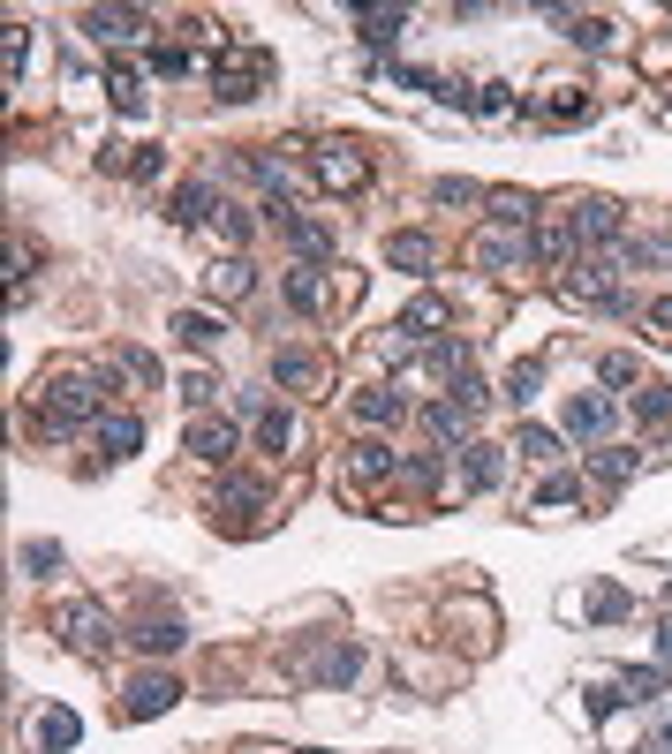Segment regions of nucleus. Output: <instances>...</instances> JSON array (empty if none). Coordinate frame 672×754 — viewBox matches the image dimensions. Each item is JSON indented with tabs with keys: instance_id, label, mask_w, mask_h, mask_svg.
Listing matches in <instances>:
<instances>
[{
	"instance_id": "f257e3e1",
	"label": "nucleus",
	"mask_w": 672,
	"mask_h": 754,
	"mask_svg": "<svg viewBox=\"0 0 672 754\" xmlns=\"http://www.w3.org/2000/svg\"><path fill=\"white\" fill-rule=\"evenodd\" d=\"M99 400H106V378H99V370H61V378L46 385V438H68L76 423H91Z\"/></svg>"
},
{
	"instance_id": "f03ea898",
	"label": "nucleus",
	"mask_w": 672,
	"mask_h": 754,
	"mask_svg": "<svg viewBox=\"0 0 672 754\" xmlns=\"http://www.w3.org/2000/svg\"><path fill=\"white\" fill-rule=\"evenodd\" d=\"M53 626H61V641H68L76 656H106V649H114V626H106V611H91V603H61Z\"/></svg>"
},
{
	"instance_id": "7ed1b4c3",
	"label": "nucleus",
	"mask_w": 672,
	"mask_h": 754,
	"mask_svg": "<svg viewBox=\"0 0 672 754\" xmlns=\"http://www.w3.org/2000/svg\"><path fill=\"white\" fill-rule=\"evenodd\" d=\"M265 68H272V61H265L257 46H250V53H227V61H212V91H219V99H257Z\"/></svg>"
},
{
	"instance_id": "20e7f679",
	"label": "nucleus",
	"mask_w": 672,
	"mask_h": 754,
	"mask_svg": "<svg viewBox=\"0 0 672 754\" xmlns=\"http://www.w3.org/2000/svg\"><path fill=\"white\" fill-rule=\"evenodd\" d=\"M567 227H574L582 242H620V227H627V219H620V204H612V196H574V204H567Z\"/></svg>"
},
{
	"instance_id": "39448f33",
	"label": "nucleus",
	"mask_w": 672,
	"mask_h": 754,
	"mask_svg": "<svg viewBox=\"0 0 672 754\" xmlns=\"http://www.w3.org/2000/svg\"><path fill=\"white\" fill-rule=\"evenodd\" d=\"M310 174H318L326 189H363V181H370V158H363L355 144H326L318 158H310Z\"/></svg>"
},
{
	"instance_id": "423d86ee",
	"label": "nucleus",
	"mask_w": 672,
	"mask_h": 754,
	"mask_svg": "<svg viewBox=\"0 0 672 754\" xmlns=\"http://www.w3.org/2000/svg\"><path fill=\"white\" fill-rule=\"evenodd\" d=\"M567 302H589V309H612L620 302V280H612V265H567Z\"/></svg>"
},
{
	"instance_id": "0eeeda50",
	"label": "nucleus",
	"mask_w": 672,
	"mask_h": 754,
	"mask_svg": "<svg viewBox=\"0 0 672 754\" xmlns=\"http://www.w3.org/2000/svg\"><path fill=\"white\" fill-rule=\"evenodd\" d=\"M144 23H152L144 8H91V15H84V30H91V38H106V46H129Z\"/></svg>"
},
{
	"instance_id": "6e6552de",
	"label": "nucleus",
	"mask_w": 672,
	"mask_h": 754,
	"mask_svg": "<svg viewBox=\"0 0 672 754\" xmlns=\"http://www.w3.org/2000/svg\"><path fill=\"white\" fill-rule=\"evenodd\" d=\"M181 702V687H174L167 672H144V679H129V717H160Z\"/></svg>"
},
{
	"instance_id": "1a4fd4ad",
	"label": "nucleus",
	"mask_w": 672,
	"mask_h": 754,
	"mask_svg": "<svg viewBox=\"0 0 672 754\" xmlns=\"http://www.w3.org/2000/svg\"><path fill=\"white\" fill-rule=\"evenodd\" d=\"M477 265H484V272H513V265H529V242H521L513 227H492V234L477 242Z\"/></svg>"
},
{
	"instance_id": "9d476101",
	"label": "nucleus",
	"mask_w": 672,
	"mask_h": 754,
	"mask_svg": "<svg viewBox=\"0 0 672 754\" xmlns=\"http://www.w3.org/2000/svg\"><path fill=\"white\" fill-rule=\"evenodd\" d=\"M189 452H196V460H212V468H227V460H234V423L196 416V423H189Z\"/></svg>"
},
{
	"instance_id": "9b49d317",
	"label": "nucleus",
	"mask_w": 672,
	"mask_h": 754,
	"mask_svg": "<svg viewBox=\"0 0 672 754\" xmlns=\"http://www.w3.org/2000/svg\"><path fill=\"white\" fill-rule=\"evenodd\" d=\"M174 332H181V347H189V355H212V347L227 340V317H212V309H181V317H174Z\"/></svg>"
},
{
	"instance_id": "f8f14e48",
	"label": "nucleus",
	"mask_w": 672,
	"mask_h": 754,
	"mask_svg": "<svg viewBox=\"0 0 672 754\" xmlns=\"http://www.w3.org/2000/svg\"><path fill=\"white\" fill-rule=\"evenodd\" d=\"M272 378H280V385H295V393H318V385H326V362H318V355H303V347H280V355H272Z\"/></svg>"
},
{
	"instance_id": "ddd939ff",
	"label": "nucleus",
	"mask_w": 672,
	"mask_h": 754,
	"mask_svg": "<svg viewBox=\"0 0 672 754\" xmlns=\"http://www.w3.org/2000/svg\"><path fill=\"white\" fill-rule=\"evenodd\" d=\"M288 302H295L303 317H318V309L333 302V280H326L318 265H295V272H288Z\"/></svg>"
},
{
	"instance_id": "4468645a",
	"label": "nucleus",
	"mask_w": 672,
	"mask_h": 754,
	"mask_svg": "<svg viewBox=\"0 0 672 754\" xmlns=\"http://www.w3.org/2000/svg\"><path fill=\"white\" fill-rule=\"evenodd\" d=\"M355 423H370V431L401 423V393H393V385H363V393H355Z\"/></svg>"
},
{
	"instance_id": "2eb2a0df",
	"label": "nucleus",
	"mask_w": 672,
	"mask_h": 754,
	"mask_svg": "<svg viewBox=\"0 0 672 754\" xmlns=\"http://www.w3.org/2000/svg\"><path fill=\"white\" fill-rule=\"evenodd\" d=\"M567 431H574V438H605V431H612V408H605L597 393H574V400H567Z\"/></svg>"
},
{
	"instance_id": "dca6fc26",
	"label": "nucleus",
	"mask_w": 672,
	"mask_h": 754,
	"mask_svg": "<svg viewBox=\"0 0 672 754\" xmlns=\"http://www.w3.org/2000/svg\"><path fill=\"white\" fill-rule=\"evenodd\" d=\"M393 468H401V460H393V446H378V438H363V446L347 452V475H355V483H385Z\"/></svg>"
},
{
	"instance_id": "f3484780",
	"label": "nucleus",
	"mask_w": 672,
	"mask_h": 754,
	"mask_svg": "<svg viewBox=\"0 0 672 754\" xmlns=\"http://www.w3.org/2000/svg\"><path fill=\"white\" fill-rule=\"evenodd\" d=\"M461 483H469V490H492V483H499V446L469 438V446H461Z\"/></svg>"
},
{
	"instance_id": "a211bd4d",
	"label": "nucleus",
	"mask_w": 672,
	"mask_h": 754,
	"mask_svg": "<svg viewBox=\"0 0 672 754\" xmlns=\"http://www.w3.org/2000/svg\"><path fill=\"white\" fill-rule=\"evenodd\" d=\"M106 99H114L122 114H137V106H144V68H137V61H114V68H106Z\"/></svg>"
},
{
	"instance_id": "6ab92c4d",
	"label": "nucleus",
	"mask_w": 672,
	"mask_h": 754,
	"mask_svg": "<svg viewBox=\"0 0 672 754\" xmlns=\"http://www.w3.org/2000/svg\"><path fill=\"white\" fill-rule=\"evenodd\" d=\"M76 740H84L76 710H46V717H38V747H46V754H68Z\"/></svg>"
},
{
	"instance_id": "aec40b11",
	"label": "nucleus",
	"mask_w": 672,
	"mask_h": 754,
	"mask_svg": "<svg viewBox=\"0 0 672 754\" xmlns=\"http://www.w3.org/2000/svg\"><path fill=\"white\" fill-rule=\"evenodd\" d=\"M99 446H106V460H129V452L144 446L137 416H99Z\"/></svg>"
},
{
	"instance_id": "412c9836",
	"label": "nucleus",
	"mask_w": 672,
	"mask_h": 754,
	"mask_svg": "<svg viewBox=\"0 0 672 754\" xmlns=\"http://www.w3.org/2000/svg\"><path fill=\"white\" fill-rule=\"evenodd\" d=\"M129 641H137V649H144V656H174V649H181V641H189V634H181V626H174V618H144V626H137V634H129Z\"/></svg>"
},
{
	"instance_id": "4be33fe9",
	"label": "nucleus",
	"mask_w": 672,
	"mask_h": 754,
	"mask_svg": "<svg viewBox=\"0 0 672 754\" xmlns=\"http://www.w3.org/2000/svg\"><path fill=\"white\" fill-rule=\"evenodd\" d=\"M310 679H318V687H340V679H355V649H347V641H333V649H318V664H310Z\"/></svg>"
},
{
	"instance_id": "5701e85b",
	"label": "nucleus",
	"mask_w": 672,
	"mask_h": 754,
	"mask_svg": "<svg viewBox=\"0 0 672 754\" xmlns=\"http://www.w3.org/2000/svg\"><path fill=\"white\" fill-rule=\"evenodd\" d=\"M401 30H408V8H363V38L370 46H393Z\"/></svg>"
},
{
	"instance_id": "b1692460",
	"label": "nucleus",
	"mask_w": 672,
	"mask_h": 754,
	"mask_svg": "<svg viewBox=\"0 0 672 754\" xmlns=\"http://www.w3.org/2000/svg\"><path fill=\"white\" fill-rule=\"evenodd\" d=\"M385 257H393V265H408V272H431V257H439V250H431V234H393V242H385Z\"/></svg>"
},
{
	"instance_id": "393cba45",
	"label": "nucleus",
	"mask_w": 672,
	"mask_h": 754,
	"mask_svg": "<svg viewBox=\"0 0 672 754\" xmlns=\"http://www.w3.org/2000/svg\"><path fill=\"white\" fill-rule=\"evenodd\" d=\"M401 332H416V340H431V332H446V302H439V295L408 302V317H401Z\"/></svg>"
},
{
	"instance_id": "a878e982",
	"label": "nucleus",
	"mask_w": 672,
	"mask_h": 754,
	"mask_svg": "<svg viewBox=\"0 0 672 754\" xmlns=\"http://www.w3.org/2000/svg\"><path fill=\"white\" fill-rule=\"evenodd\" d=\"M288 242H295V250H303V257L318 265V257L333 250V227H318V219H288Z\"/></svg>"
},
{
	"instance_id": "bb28decb",
	"label": "nucleus",
	"mask_w": 672,
	"mask_h": 754,
	"mask_svg": "<svg viewBox=\"0 0 672 754\" xmlns=\"http://www.w3.org/2000/svg\"><path fill=\"white\" fill-rule=\"evenodd\" d=\"M469 423H477V416H469L461 400H439V408H431V438H446V446L469 438Z\"/></svg>"
},
{
	"instance_id": "cd10ccee",
	"label": "nucleus",
	"mask_w": 672,
	"mask_h": 754,
	"mask_svg": "<svg viewBox=\"0 0 672 754\" xmlns=\"http://www.w3.org/2000/svg\"><path fill=\"white\" fill-rule=\"evenodd\" d=\"M257 446H265V452L295 446V416H288V408H265V416H257Z\"/></svg>"
},
{
	"instance_id": "c85d7f7f",
	"label": "nucleus",
	"mask_w": 672,
	"mask_h": 754,
	"mask_svg": "<svg viewBox=\"0 0 672 754\" xmlns=\"http://www.w3.org/2000/svg\"><path fill=\"white\" fill-rule=\"evenodd\" d=\"M529 212H536V204H529L521 189H492V219H499V227H513V234H521V227H529Z\"/></svg>"
},
{
	"instance_id": "c756f323",
	"label": "nucleus",
	"mask_w": 672,
	"mask_h": 754,
	"mask_svg": "<svg viewBox=\"0 0 672 754\" xmlns=\"http://www.w3.org/2000/svg\"><path fill=\"white\" fill-rule=\"evenodd\" d=\"M174 219H181V227H204V219H212V189H204V181H189V189L174 196Z\"/></svg>"
},
{
	"instance_id": "7c9ffc66",
	"label": "nucleus",
	"mask_w": 672,
	"mask_h": 754,
	"mask_svg": "<svg viewBox=\"0 0 672 754\" xmlns=\"http://www.w3.org/2000/svg\"><path fill=\"white\" fill-rule=\"evenodd\" d=\"M536 385H544V362H513V370H506V400H513V408H529Z\"/></svg>"
},
{
	"instance_id": "2f4dec72",
	"label": "nucleus",
	"mask_w": 672,
	"mask_h": 754,
	"mask_svg": "<svg viewBox=\"0 0 672 754\" xmlns=\"http://www.w3.org/2000/svg\"><path fill=\"white\" fill-rule=\"evenodd\" d=\"M635 423H672V385H643L635 393Z\"/></svg>"
},
{
	"instance_id": "473e14b6",
	"label": "nucleus",
	"mask_w": 672,
	"mask_h": 754,
	"mask_svg": "<svg viewBox=\"0 0 672 754\" xmlns=\"http://www.w3.org/2000/svg\"><path fill=\"white\" fill-rule=\"evenodd\" d=\"M204 280H212V295H250V265H242V257H227V265H212Z\"/></svg>"
},
{
	"instance_id": "72a5a7b5",
	"label": "nucleus",
	"mask_w": 672,
	"mask_h": 754,
	"mask_svg": "<svg viewBox=\"0 0 672 754\" xmlns=\"http://www.w3.org/2000/svg\"><path fill=\"white\" fill-rule=\"evenodd\" d=\"M658 694H665V672H627V679H620V702H635V710L658 702Z\"/></svg>"
},
{
	"instance_id": "f704fd0d",
	"label": "nucleus",
	"mask_w": 672,
	"mask_h": 754,
	"mask_svg": "<svg viewBox=\"0 0 672 754\" xmlns=\"http://www.w3.org/2000/svg\"><path fill=\"white\" fill-rule=\"evenodd\" d=\"M635 468H643V452H620V446H605V452H597V475H605V483H627Z\"/></svg>"
},
{
	"instance_id": "c9c22d12",
	"label": "nucleus",
	"mask_w": 672,
	"mask_h": 754,
	"mask_svg": "<svg viewBox=\"0 0 672 754\" xmlns=\"http://www.w3.org/2000/svg\"><path fill=\"white\" fill-rule=\"evenodd\" d=\"M521 452H529V460H559V431H544V423H521Z\"/></svg>"
},
{
	"instance_id": "e433bc0d",
	"label": "nucleus",
	"mask_w": 672,
	"mask_h": 754,
	"mask_svg": "<svg viewBox=\"0 0 672 754\" xmlns=\"http://www.w3.org/2000/svg\"><path fill=\"white\" fill-rule=\"evenodd\" d=\"M0 53H8V84H15V76H23V61H30V30H23V23H8Z\"/></svg>"
},
{
	"instance_id": "4c0bfd02",
	"label": "nucleus",
	"mask_w": 672,
	"mask_h": 754,
	"mask_svg": "<svg viewBox=\"0 0 672 754\" xmlns=\"http://www.w3.org/2000/svg\"><path fill=\"white\" fill-rule=\"evenodd\" d=\"M567 23H574L582 46H612V23H605V15H567Z\"/></svg>"
},
{
	"instance_id": "58836bf2",
	"label": "nucleus",
	"mask_w": 672,
	"mask_h": 754,
	"mask_svg": "<svg viewBox=\"0 0 672 754\" xmlns=\"http://www.w3.org/2000/svg\"><path fill=\"white\" fill-rule=\"evenodd\" d=\"M574 498H582V483H574V475H551V483L536 490V506H574Z\"/></svg>"
},
{
	"instance_id": "ea45409f",
	"label": "nucleus",
	"mask_w": 672,
	"mask_h": 754,
	"mask_svg": "<svg viewBox=\"0 0 672 754\" xmlns=\"http://www.w3.org/2000/svg\"><path fill=\"white\" fill-rule=\"evenodd\" d=\"M219 498H227V506H265V490H257L250 475H227V483H219Z\"/></svg>"
},
{
	"instance_id": "a19ab883",
	"label": "nucleus",
	"mask_w": 672,
	"mask_h": 754,
	"mask_svg": "<svg viewBox=\"0 0 672 754\" xmlns=\"http://www.w3.org/2000/svg\"><path fill=\"white\" fill-rule=\"evenodd\" d=\"M408 483H416V490H439V452H416V460H408Z\"/></svg>"
},
{
	"instance_id": "79ce46f5",
	"label": "nucleus",
	"mask_w": 672,
	"mask_h": 754,
	"mask_svg": "<svg viewBox=\"0 0 672 754\" xmlns=\"http://www.w3.org/2000/svg\"><path fill=\"white\" fill-rule=\"evenodd\" d=\"M567 234H574V227H544V234H536V257L559 265V257H567Z\"/></svg>"
},
{
	"instance_id": "37998d69",
	"label": "nucleus",
	"mask_w": 672,
	"mask_h": 754,
	"mask_svg": "<svg viewBox=\"0 0 672 754\" xmlns=\"http://www.w3.org/2000/svg\"><path fill=\"white\" fill-rule=\"evenodd\" d=\"M181 400H189V408H212V400H219V385H212V378H204V370H196V378H189V385H181Z\"/></svg>"
},
{
	"instance_id": "c03bdc74",
	"label": "nucleus",
	"mask_w": 672,
	"mask_h": 754,
	"mask_svg": "<svg viewBox=\"0 0 672 754\" xmlns=\"http://www.w3.org/2000/svg\"><path fill=\"white\" fill-rule=\"evenodd\" d=\"M477 114H513V91H506V84H484V99H477Z\"/></svg>"
},
{
	"instance_id": "a18cd8bd",
	"label": "nucleus",
	"mask_w": 672,
	"mask_h": 754,
	"mask_svg": "<svg viewBox=\"0 0 672 754\" xmlns=\"http://www.w3.org/2000/svg\"><path fill=\"white\" fill-rule=\"evenodd\" d=\"M122 370H129V378H144V385L160 378V362H152V355H137V347H122Z\"/></svg>"
},
{
	"instance_id": "49530a36",
	"label": "nucleus",
	"mask_w": 672,
	"mask_h": 754,
	"mask_svg": "<svg viewBox=\"0 0 672 754\" xmlns=\"http://www.w3.org/2000/svg\"><path fill=\"white\" fill-rule=\"evenodd\" d=\"M605 385H635V355H605Z\"/></svg>"
},
{
	"instance_id": "de8ad7c7",
	"label": "nucleus",
	"mask_w": 672,
	"mask_h": 754,
	"mask_svg": "<svg viewBox=\"0 0 672 754\" xmlns=\"http://www.w3.org/2000/svg\"><path fill=\"white\" fill-rule=\"evenodd\" d=\"M23 566L46 574V566H61V551H53V544H23Z\"/></svg>"
},
{
	"instance_id": "09e8293b",
	"label": "nucleus",
	"mask_w": 672,
	"mask_h": 754,
	"mask_svg": "<svg viewBox=\"0 0 672 754\" xmlns=\"http://www.w3.org/2000/svg\"><path fill=\"white\" fill-rule=\"evenodd\" d=\"M650 332H658V340H672V295L650 302Z\"/></svg>"
},
{
	"instance_id": "8fccbe9b",
	"label": "nucleus",
	"mask_w": 672,
	"mask_h": 754,
	"mask_svg": "<svg viewBox=\"0 0 672 754\" xmlns=\"http://www.w3.org/2000/svg\"><path fill=\"white\" fill-rule=\"evenodd\" d=\"M658 656H665V664H672V618H665V634H658Z\"/></svg>"
}]
</instances>
